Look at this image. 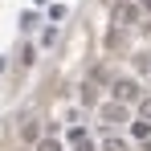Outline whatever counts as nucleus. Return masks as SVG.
Here are the masks:
<instances>
[{
  "label": "nucleus",
  "mask_w": 151,
  "mask_h": 151,
  "mask_svg": "<svg viewBox=\"0 0 151 151\" xmlns=\"http://www.w3.org/2000/svg\"><path fill=\"white\" fill-rule=\"evenodd\" d=\"M98 114H102V123H106V127H119V123H127V119H131V102L114 98V102H106Z\"/></svg>",
  "instance_id": "f257e3e1"
},
{
  "label": "nucleus",
  "mask_w": 151,
  "mask_h": 151,
  "mask_svg": "<svg viewBox=\"0 0 151 151\" xmlns=\"http://www.w3.org/2000/svg\"><path fill=\"white\" fill-rule=\"evenodd\" d=\"M139 12H143L139 0H119V4H114V25H119V29H131L135 21H139Z\"/></svg>",
  "instance_id": "f03ea898"
},
{
  "label": "nucleus",
  "mask_w": 151,
  "mask_h": 151,
  "mask_svg": "<svg viewBox=\"0 0 151 151\" xmlns=\"http://www.w3.org/2000/svg\"><path fill=\"white\" fill-rule=\"evenodd\" d=\"M110 94H114V98H123V102H135V106H139V98H143L139 82H131V78H119V82L110 86Z\"/></svg>",
  "instance_id": "7ed1b4c3"
},
{
  "label": "nucleus",
  "mask_w": 151,
  "mask_h": 151,
  "mask_svg": "<svg viewBox=\"0 0 151 151\" xmlns=\"http://www.w3.org/2000/svg\"><path fill=\"white\" fill-rule=\"evenodd\" d=\"M21 139H25V143H37V139H41V127H37V119L21 123Z\"/></svg>",
  "instance_id": "20e7f679"
},
{
  "label": "nucleus",
  "mask_w": 151,
  "mask_h": 151,
  "mask_svg": "<svg viewBox=\"0 0 151 151\" xmlns=\"http://www.w3.org/2000/svg\"><path fill=\"white\" fill-rule=\"evenodd\" d=\"M131 135L135 139H151V119H139V123L131 127Z\"/></svg>",
  "instance_id": "39448f33"
},
{
  "label": "nucleus",
  "mask_w": 151,
  "mask_h": 151,
  "mask_svg": "<svg viewBox=\"0 0 151 151\" xmlns=\"http://www.w3.org/2000/svg\"><path fill=\"white\" fill-rule=\"evenodd\" d=\"M102 147H106V151H127V139H119V135H106V139H102Z\"/></svg>",
  "instance_id": "423d86ee"
},
{
  "label": "nucleus",
  "mask_w": 151,
  "mask_h": 151,
  "mask_svg": "<svg viewBox=\"0 0 151 151\" xmlns=\"http://www.w3.org/2000/svg\"><path fill=\"white\" fill-rule=\"evenodd\" d=\"M37 151H61L57 139H37Z\"/></svg>",
  "instance_id": "0eeeda50"
},
{
  "label": "nucleus",
  "mask_w": 151,
  "mask_h": 151,
  "mask_svg": "<svg viewBox=\"0 0 151 151\" xmlns=\"http://www.w3.org/2000/svg\"><path fill=\"white\" fill-rule=\"evenodd\" d=\"M139 114H143V119H151V94H147V98H139Z\"/></svg>",
  "instance_id": "6e6552de"
},
{
  "label": "nucleus",
  "mask_w": 151,
  "mask_h": 151,
  "mask_svg": "<svg viewBox=\"0 0 151 151\" xmlns=\"http://www.w3.org/2000/svg\"><path fill=\"white\" fill-rule=\"evenodd\" d=\"M74 151H94V143H90V135H86V139H78V143H74Z\"/></svg>",
  "instance_id": "1a4fd4ad"
},
{
  "label": "nucleus",
  "mask_w": 151,
  "mask_h": 151,
  "mask_svg": "<svg viewBox=\"0 0 151 151\" xmlns=\"http://www.w3.org/2000/svg\"><path fill=\"white\" fill-rule=\"evenodd\" d=\"M139 8H143V12H151V0H139Z\"/></svg>",
  "instance_id": "9d476101"
},
{
  "label": "nucleus",
  "mask_w": 151,
  "mask_h": 151,
  "mask_svg": "<svg viewBox=\"0 0 151 151\" xmlns=\"http://www.w3.org/2000/svg\"><path fill=\"white\" fill-rule=\"evenodd\" d=\"M147 74H151V65H147Z\"/></svg>",
  "instance_id": "9b49d317"
}]
</instances>
